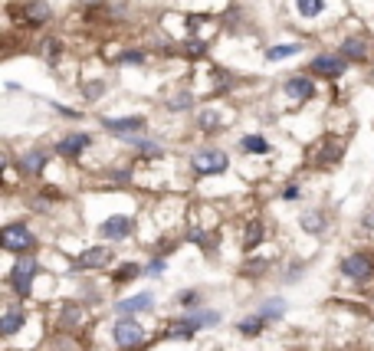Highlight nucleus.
Instances as JSON below:
<instances>
[{
  "label": "nucleus",
  "mask_w": 374,
  "mask_h": 351,
  "mask_svg": "<svg viewBox=\"0 0 374 351\" xmlns=\"http://www.w3.org/2000/svg\"><path fill=\"white\" fill-rule=\"evenodd\" d=\"M37 269H39V263L33 260V256H24V260H17V266L10 269V276H7V282H10V289L17 292V296H30V289H33V279H37Z\"/></svg>",
  "instance_id": "nucleus-1"
},
{
  "label": "nucleus",
  "mask_w": 374,
  "mask_h": 351,
  "mask_svg": "<svg viewBox=\"0 0 374 351\" xmlns=\"http://www.w3.org/2000/svg\"><path fill=\"white\" fill-rule=\"evenodd\" d=\"M33 243H37V237H33L24 224H10V226L0 230V246L7 253H26Z\"/></svg>",
  "instance_id": "nucleus-2"
},
{
  "label": "nucleus",
  "mask_w": 374,
  "mask_h": 351,
  "mask_svg": "<svg viewBox=\"0 0 374 351\" xmlns=\"http://www.w3.org/2000/svg\"><path fill=\"white\" fill-rule=\"evenodd\" d=\"M141 341H145V328L138 325L135 318H118V322H115V345H118V348H138V345H141Z\"/></svg>",
  "instance_id": "nucleus-3"
},
{
  "label": "nucleus",
  "mask_w": 374,
  "mask_h": 351,
  "mask_svg": "<svg viewBox=\"0 0 374 351\" xmlns=\"http://www.w3.org/2000/svg\"><path fill=\"white\" fill-rule=\"evenodd\" d=\"M226 154L224 151H197L194 154V171L197 174H224L226 171Z\"/></svg>",
  "instance_id": "nucleus-4"
},
{
  "label": "nucleus",
  "mask_w": 374,
  "mask_h": 351,
  "mask_svg": "<svg viewBox=\"0 0 374 351\" xmlns=\"http://www.w3.org/2000/svg\"><path fill=\"white\" fill-rule=\"evenodd\" d=\"M341 273H345L348 279H355V282H364V279H371V273H374L371 256H364V253L345 256V260H341Z\"/></svg>",
  "instance_id": "nucleus-5"
},
{
  "label": "nucleus",
  "mask_w": 374,
  "mask_h": 351,
  "mask_svg": "<svg viewBox=\"0 0 374 351\" xmlns=\"http://www.w3.org/2000/svg\"><path fill=\"white\" fill-rule=\"evenodd\" d=\"M99 233L105 240H125L132 233V217H125V213H115L109 220H102L99 224Z\"/></svg>",
  "instance_id": "nucleus-6"
},
{
  "label": "nucleus",
  "mask_w": 374,
  "mask_h": 351,
  "mask_svg": "<svg viewBox=\"0 0 374 351\" xmlns=\"http://www.w3.org/2000/svg\"><path fill=\"white\" fill-rule=\"evenodd\" d=\"M109 263H112V253L105 250V246H92V250L75 256V269H102V266H109Z\"/></svg>",
  "instance_id": "nucleus-7"
},
{
  "label": "nucleus",
  "mask_w": 374,
  "mask_h": 351,
  "mask_svg": "<svg viewBox=\"0 0 374 351\" xmlns=\"http://www.w3.org/2000/svg\"><path fill=\"white\" fill-rule=\"evenodd\" d=\"M345 69H348V63H345L341 56H315V60H312V73L315 75H332V79H335V75H341Z\"/></svg>",
  "instance_id": "nucleus-8"
},
{
  "label": "nucleus",
  "mask_w": 374,
  "mask_h": 351,
  "mask_svg": "<svg viewBox=\"0 0 374 351\" xmlns=\"http://www.w3.org/2000/svg\"><path fill=\"white\" fill-rule=\"evenodd\" d=\"M286 96L289 99H296V102H305L315 96V82H309L305 75H292L286 82Z\"/></svg>",
  "instance_id": "nucleus-9"
},
{
  "label": "nucleus",
  "mask_w": 374,
  "mask_h": 351,
  "mask_svg": "<svg viewBox=\"0 0 374 351\" xmlns=\"http://www.w3.org/2000/svg\"><path fill=\"white\" fill-rule=\"evenodd\" d=\"M82 148H89V135H66L56 145V154H62V158H79Z\"/></svg>",
  "instance_id": "nucleus-10"
},
{
  "label": "nucleus",
  "mask_w": 374,
  "mask_h": 351,
  "mask_svg": "<svg viewBox=\"0 0 374 351\" xmlns=\"http://www.w3.org/2000/svg\"><path fill=\"white\" fill-rule=\"evenodd\" d=\"M46 161H50L46 151H30V154H24V161H20V171H24L26 177H37V174H43Z\"/></svg>",
  "instance_id": "nucleus-11"
},
{
  "label": "nucleus",
  "mask_w": 374,
  "mask_h": 351,
  "mask_svg": "<svg viewBox=\"0 0 374 351\" xmlns=\"http://www.w3.org/2000/svg\"><path fill=\"white\" fill-rule=\"evenodd\" d=\"M151 305H154L151 292H141V296H132V299L118 302V312H122V315H135V312H145V309H151Z\"/></svg>",
  "instance_id": "nucleus-12"
},
{
  "label": "nucleus",
  "mask_w": 374,
  "mask_h": 351,
  "mask_svg": "<svg viewBox=\"0 0 374 351\" xmlns=\"http://www.w3.org/2000/svg\"><path fill=\"white\" fill-rule=\"evenodd\" d=\"M20 325H24V312H20L17 305H10V309L3 312V322H0V335H3V339H10V335L20 332Z\"/></svg>",
  "instance_id": "nucleus-13"
},
{
  "label": "nucleus",
  "mask_w": 374,
  "mask_h": 351,
  "mask_svg": "<svg viewBox=\"0 0 374 351\" xmlns=\"http://www.w3.org/2000/svg\"><path fill=\"white\" fill-rule=\"evenodd\" d=\"M20 20H26V24H43L46 17H50V10H46V3H39V0H30L24 10H13Z\"/></svg>",
  "instance_id": "nucleus-14"
},
{
  "label": "nucleus",
  "mask_w": 374,
  "mask_h": 351,
  "mask_svg": "<svg viewBox=\"0 0 374 351\" xmlns=\"http://www.w3.org/2000/svg\"><path fill=\"white\" fill-rule=\"evenodd\" d=\"M262 237H266V226H262V220H249L247 233H243V250H256V246L262 243Z\"/></svg>",
  "instance_id": "nucleus-15"
},
{
  "label": "nucleus",
  "mask_w": 374,
  "mask_h": 351,
  "mask_svg": "<svg viewBox=\"0 0 374 351\" xmlns=\"http://www.w3.org/2000/svg\"><path fill=\"white\" fill-rule=\"evenodd\" d=\"M105 128L109 132H141L145 118H138V115H132V118H105Z\"/></svg>",
  "instance_id": "nucleus-16"
},
{
  "label": "nucleus",
  "mask_w": 374,
  "mask_h": 351,
  "mask_svg": "<svg viewBox=\"0 0 374 351\" xmlns=\"http://www.w3.org/2000/svg\"><path fill=\"white\" fill-rule=\"evenodd\" d=\"M184 318H187V325L197 332V328L217 325V322H220V312H194V315H184Z\"/></svg>",
  "instance_id": "nucleus-17"
},
{
  "label": "nucleus",
  "mask_w": 374,
  "mask_h": 351,
  "mask_svg": "<svg viewBox=\"0 0 374 351\" xmlns=\"http://www.w3.org/2000/svg\"><path fill=\"white\" fill-rule=\"evenodd\" d=\"M302 230H305V233H322V230H325V217L319 210L302 213Z\"/></svg>",
  "instance_id": "nucleus-18"
},
{
  "label": "nucleus",
  "mask_w": 374,
  "mask_h": 351,
  "mask_svg": "<svg viewBox=\"0 0 374 351\" xmlns=\"http://www.w3.org/2000/svg\"><path fill=\"white\" fill-rule=\"evenodd\" d=\"M283 312H286V302H283V299H269V302H266V305L260 309V318L273 322V318H283Z\"/></svg>",
  "instance_id": "nucleus-19"
},
{
  "label": "nucleus",
  "mask_w": 374,
  "mask_h": 351,
  "mask_svg": "<svg viewBox=\"0 0 374 351\" xmlns=\"http://www.w3.org/2000/svg\"><path fill=\"white\" fill-rule=\"evenodd\" d=\"M341 56H351V60H364V56H368V50H364V43L362 39H345V43H341Z\"/></svg>",
  "instance_id": "nucleus-20"
},
{
  "label": "nucleus",
  "mask_w": 374,
  "mask_h": 351,
  "mask_svg": "<svg viewBox=\"0 0 374 351\" xmlns=\"http://www.w3.org/2000/svg\"><path fill=\"white\" fill-rule=\"evenodd\" d=\"M240 145H243V151H249V154H266V151H269V141L260 138V135H247Z\"/></svg>",
  "instance_id": "nucleus-21"
},
{
  "label": "nucleus",
  "mask_w": 374,
  "mask_h": 351,
  "mask_svg": "<svg viewBox=\"0 0 374 351\" xmlns=\"http://www.w3.org/2000/svg\"><path fill=\"white\" fill-rule=\"evenodd\" d=\"M299 50H302L299 43H289V46H273V50L266 53V60H273V63H276V60H286V56H296Z\"/></svg>",
  "instance_id": "nucleus-22"
},
{
  "label": "nucleus",
  "mask_w": 374,
  "mask_h": 351,
  "mask_svg": "<svg viewBox=\"0 0 374 351\" xmlns=\"http://www.w3.org/2000/svg\"><path fill=\"white\" fill-rule=\"evenodd\" d=\"M204 53H207V43H200V39H187V43H184V56H187V60H204Z\"/></svg>",
  "instance_id": "nucleus-23"
},
{
  "label": "nucleus",
  "mask_w": 374,
  "mask_h": 351,
  "mask_svg": "<svg viewBox=\"0 0 374 351\" xmlns=\"http://www.w3.org/2000/svg\"><path fill=\"white\" fill-rule=\"evenodd\" d=\"M135 276H141V266H135V263H125L122 269H115V282H128V279H135Z\"/></svg>",
  "instance_id": "nucleus-24"
},
{
  "label": "nucleus",
  "mask_w": 374,
  "mask_h": 351,
  "mask_svg": "<svg viewBox=\"0 0 374 351\" xmlns=\"http://www.w3.org/2000/svg\"><path fill=\"white\" fill-rule=\"evenodd\" d=\"M325 10V0H299V13L302 17H319Z\"/></svg>",
  "instance_id": "nucleus-25"
},
{
  "label": "nucleus",
  "mask_w": 374,
  "mask_h": 351,
  "mask_svg": "<svg viewBox=\"0 0 374 351\" xmlns=\"http://www.w3.org/2000/svg\"><path fill=\"white\" fill-rule=\"evenodd\" d=\"M262 322H266V318H260V315H249L247 322H240V332H243V335H260Z\"/></svg>",
  "instance_id": "nucleus-26"
},
{
  "label": "nucleus",
  "mask_w": 374,
  "mask_h": 351,
  "mask_svg": "<svg viewBox=\"0 0 374 351\" xmlns=\"http://www.w3.org/2000/svg\"><path fill=\"white\" fill-rule=\"evenodd\" d=\"M341 151H345V145H325V148H319V158H322L325 164H332L341 158Z\"/></svg>",
  "instance_id": "nucleus-27"
},
{
  "label": "nucleus",
  "mask_w": 374,
  "mask_h": 351,
  "mask_svg": "<svg viewBox=\"0 0 374 351\" xmlns=\"http://www.w3.org/2000/svg\"><path fill=\"white\" fill-rule=\"evenodd\" d=\"M190 240H194V243H197V246H204V250H213V246H217V233H190Z\"/></svg>",
  "instance_id": "nucleus-28"
},
{
  "label": "nucleus",
  "mask_w": 374,
  "mask_h": 351,
  "mask_svg": "<svg viewBox=\"0 0 374 351\" xmlns=\"http://www.w3.org/2000/svg\"><path fill=\"white\" fill-rule=\"evenodd\" d=\"M190 102H194V96H190V92H177L175 99H171V109H175V112H184Z\"/></svg>",
  "instance_id": "nucleus-29"
},
{
  "label": "nucleus",
  "mask_w": 374,
  "mask_h": 351,
  "mask_svg": "<svg viewBox=\"0 0 374 351\" xmlns=\"http://www.w3.org/2000/svg\"><path fill=\"white\" fill-rule=\"evenodd\" d=\"M102 92H105V82H99V79H92V82L86 86V96H89V99H99Z\"/></svg>",
  "instance_id": "nucleus-30"
},
{
  "label": "nucleus",
  "mask_w": 374,
  "mask_h": 351,
  "mask_svg": "<svg viewBox=\"0 0 374 351\" xmlns=\"http://www.w3.org/2000/svg\"><path fill=\"white\" fill-rule=\"evenodd\" d=\"M118 63H145V56H141V53L138 50H128V53H122V56H118Z\"/></svg>",
  "instance_id": "nucleus-31"
},
{
  "label": "nucleus",
  "mask_w": 374,
  "mask_h": 351,
  "mask_svg": "<svg viewBox=\"0 0 374 351\" xmlns=\"http://www.w3.org/2000/svg\"><path fill=\"white\" fill-rule=\"evenodd\" d=\"M177 302H181V305H197V292H181Z\"/></svg>",
  "instance_id": "nucleus-32"
},
{
  "label": "nucleus",
  "mask_w": 374,
  "mask_h": 351,
  "mask_svg": "<svg viewBox=\"0 0 374 351\" xmlns=\"http://www.w3.org/2000/svg\"><path fill=\"white\" fill-rule=\"evenodd\" d=\"M56 56H60V43L50 39V43H46V60H56Z\"/></svg>",
  "instance_id": "nucleus-33"
},
{
  "label": "nucleus",
  "mask_w": 374,
  "mask_h": 351,
  "mask_svg": "<svg viewBox=\"0 0 374 351\" xmlns=\"http://www.w3.org/2000/svg\"><path fill=\"white\" fill-rule=\"evenodd\" d=\"M148 273H151V276H161V273H164V260H154V263L148 266Z\"/></svg>",
  "instance_id": "nucleus-34"
},
{
  "label": "nucleus",
  "mask_w": 374,
  "mask_h": 351,
  "mask_svg": "<svg viewBox=\"0 0 374 351\" xmlns=\"http://www.w3.org/2000/svg\"><path fill=\"white\" fill-rule=\"evenodd\" d=\"M283 197H286V201H296V197H299V188H296V184H289V188L283 190Z\"/></svg>",
  "instance_id": "nucleus-35"
},
{
  "label": "nucleus",
  "mask_w": 374,
  "mask_h": 351,
  "mask_svg": "<svg viewBox=\"0 0 374 351\" xmlns=\"http://www.w3.org/2000/svg\"><path fill=\"white\" fill-rule=\"evenodd\" d=\"M200 125H204V128H213V125H217V115H213V112H207V115H204V118H200Z\"/></svg>",
  "instance_id": "nucleus-36"
},
{
  "label": "nucleus",
  "mask_w": 374,
  "mask_h": 351,
  "mask_svg": "<svg viewBox=\"0 0 374 351\" xmlns=\"http://www.w3.org/2000/svg\"><path fill=\"white\" fill-rule=\"evenodd\" d=\"M53 109H56L60 115H69V118H75V115H79L75 109H66V105H53Z\"/></svg>",
  "instance_id": "nucleus-37"
}]
</instances>
